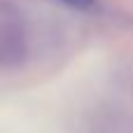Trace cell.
I'll list each match as a JSON object with an SVG mask.
<instances>
[{
	"instance_id": "6da1fadb",
	"label": "cell",
	"mask_w": 133,
	"mask_h": 133,
	"mask_svg": "<svg viewBox=\"0 0 133 133\" xmlns=\"http://www.w3.org/2000/svg\"><path fill=\"white\" fill-rule=\"evenodd\" d=\"M26 58V37L19 26L0 21V68H14Z\"/></svg>"
},
{
	"instance_id": "7a4b0ae2",
	"label": "cell",
	"mask_w": 133,
	"mask_h": 133,
	"mask_svg": "<svg viewBox=\"0 0 133 133\" xmlns=\"http://www.w3.org/2000/svg\"><path fill=\"white\" fill-rule=\"evenodd\" d=\"M58 2L72 7V9H79V12H91L98 7V0H58Z\"/></svg>"
}]
</instances>
